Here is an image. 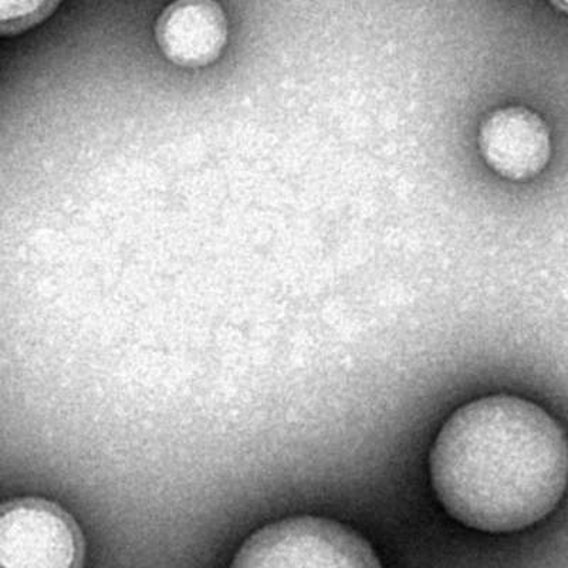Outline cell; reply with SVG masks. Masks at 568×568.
Returning a JSON list of instances; mask_svg holds the SVG:
<instances>
[{
    "instance_id": "obj_6",
    "label": "cell",
    "mask_w": 568,
    "mask_h": 568,
    "mask_svg": "<svg viewBox=\"0 0 568 568\" xmlns=\"http://www.w3.org/2000/svg\"><path fill=\"white\" fill-rule=\"evenodd\" d=\"M60 0H0V33H18L48 18Z\"/></svg>"
},
{
    "instance_id": "obj_5",
    "label": "cell",
    "mask_w": 568,
    "mask_h": 568,
    "mask_svg": "<svg viewBox=\"0 0 568 568\" xmlns=\"http://www.w3.org/2000/svg\"><path fill=\"white\" fill-rule=\"evenodd\" d=\"M156 39L176 64L197 68L217 59L227 40V22L215 0H176L161 14Z\"/></svg>"
},
{
    "instance_id": "obj_3",
    "label": "cell",
    "mask_w": 568,
    "mask_h": 568,
    "mask_svg": "<svg viewBox=\"0 0 568 568\" xmlns=\"http://www.w3.org/2000/svg\"><path fill=\"white\" fill-rule=\"evenodd\" d=\"M83 560V532L62 506L40 497L0 504V568H73Z\"/></svg>"
},
{
    "instance_id": "obj_7",
    "label": "cell",
    "mask_w": 568,
    "mask_h": 568,
    "mask_svg": "<svg viewBox=\"0 0 568 568\" xmlns=\"http://www.w3.org/2000/svg\"><path fill=\"white\" fill-rule=\"evenodd\" d=\"M550 2L552 4H555V7L557 9H560V10H562V12H566V10H567V0H550Z\"/></svg>"
},
{
    "instance_id": "obj_2",
    "label": "cell",
    "mask_w": 568,
    "mask_h": 568,
    "mask_svg": "<svg viewBox=\"0 0 568 568\" xmlns=\"http://www.w3.org/2000/svg\"><path fill=\"white\" fill-rule=\"evenodd\" d=\"M377 552L359 532L317 516H294L253 532L232 567L379 568Z\"/></svg>"
},
{
    "instance_id": "obj_1",
    "label": "cell",
    "mask_w": 568,
    "mask_h": 568,
    "mask_svg": "<svg viewBox=\"0 0 568 568\" xmlns=\"http://www.w3.org/2000/svg\"><path fill=\"white\" fill-rule=\"evenodd\" d=\"M429 470L440 505L459 524L488 532L524 530L565 495V429L525 398L475 399L439 430Z\"/></svg>"
},
{
    "instance_id": "obj_4",
    "label": "cell",
    "mask_w": 568,
    "mask_h": 568,
    "mask_svg": "<svg viewBox=\"0 0 568 568\" xmlns=\"http://www.w3.org/2000/svg\"><path fill=\"white\" fill-rule=\"evenodd\" d=\"M481 159L507 181L526 182L550 164L552 141L549 125L525 105H506L491 111L478 131Z\"/></svg>"
}]
</instances>
